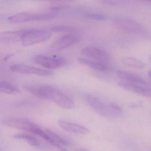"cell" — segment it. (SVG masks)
I'll use <instances>...</instances> for the list:
<instances>
[{
	"instance_id": "23",
	"label": "cell",
	"mask_w": 151,
	"mask_h": 151,
	"mask_svg": "<svg viewBox=\"0 0 151 151\" xmlns=\"http://www.w3.org/2000/svg\"><path fill=\"white\" fill-rule=\"evenodd\" d=\"M60 151H68V150H66V149L63 147L61 149H60Z\"/></svg>"
},
{
	"instance_id": "19",
	"label": "cell",
	"mask_w": 151,
	"mask_h": 151,
	"mask_svg": "<svg viewBox=\"0 0 151 151\" xmlns=\"http://www.w3.org/2000/svg\"><path fill=\"white\" fill-rule=\"evenodd\" d=\"M85 17L90 19L97 21H105L108 18L107 16L106 15L97 13H88L86 14Z\"/></svg>"
},
{
	"instance_id": "16",
	"label": "cell",
	"mask_w": 151,
	"mask_h": 151,
	"mask_svg": "<svg viewBox=\"0 0 151 151\" xmlns=\"http://www.w3.org/2000/svg\"><path fill=\"white\" fill-rule=\"evenodd\" d=\"M45 131L53 142L54 145V146L55 147L60 149L62 147V146H68L69 145V143L68 141L50 129H46Z\"/></svg>"
},
{
	"instance_id": "11",
	"label": "cell",
	"mask_w": 151,
	"mask_h": 151,
	"mask_svg": "<svg viewBox=\"0 0 151 151\" xmlns=\"http://www.w3.org/2000/svg\"><path fill=\"white\" fill-rule=\"evenodd\" d=\"M79 40L78 37L72 35H66L57 39L52 45L53 49L61 50L73 45Z\"/></svg>"
},
{
	"instance_id": "8",
	"label": "cell",
	"mask_w": 151,
	"mask_h": 151,
	"mask_svg": "<svg viewBox=\"0 0 151 151\" xmlns=\"http://www.w3.org/2000/svg\"><path fill=\"white\" fill-rule=\"evenodd\" d=\"M10 69L13 72L19 74L38 75L41 76H49L53 74L50 70L24 64H14L10 66Z\"/></svg>"
},
{
	"instance_id": "20",
	"label": "cell",
	"mask_w": 151,
	"mask_h": 151,
	"mask_svg": "<svg viewBox=\"0 0 151 151\" xmlns=\"http://www.w3.org/2000/svg\"><path fill=\"white\" fill-rule=\"evenodd\" d=\"M72 28L69 26H63V25H58L53 27L52 30L57 32H68L72 29Z\"/></svg>"
},
{
	"instance_id": "22",
	"label": "cell",
	"mask_w": 151,
	"mask_h": 151,
	"mask_svg": "<svg viewBox=\"0 0 151 151\" xmlns=\"http://www.w3.org/2000/svg\"><path fill=\"white\" fill-rule=\"evenodd\" d=\"M77 151H91L89 149L86 148H81L78 149Z\"/></svg>"
},
{
	"instance_id": "24",
	"label": "cell",
	"mask_w": 151,
	"mask_h": 151,
	"mask_svg": "<svg viewBox=\"0 0 151 151\" xmlns=\"http://www.w3.org/2000/svg\"><path fill=\"white\" fill-rule=\"evenodd\" d=\"M148 76H149V77L151 78V70L148 71Z\"/></svg>"
},
{
	"instance_id": "25",
	"label": "cell",
	"mask_w": 151,
	"mask_h": 151,
	"mask_svg": "<svg viewBox=\"0 0 151 151\" xmlns=\"http://www.w3.org/2000/svg\"><path fill=\"white\" fill-rule=\"evenodd\" d=\"M150 60H151V57H150Z\"/></svg>"
},
{
	"instance_id": "2",
	"label": "cell",
	"mask_w": 151,
	"mask_h": 151,
	"mask_svg": "<svg viewBox=\"0 0 151 151\" xmlns=\"http://www.w3.org/2000/svg\"><path fill=\"white\" fill-rule=\"evenodd\" d=\"M84 99L86 103L95 112L102 116L116 118L122 114V109L116 104H106L99 98L92 94H85Z\"/></svg>"
},
{
	"instance_id": "4",
	"label": "cell",
	"mask_w": 151,
	"mask_h": 151,
	"mask_svg": "<svg viewBox=\"0 0 151 151\" xmlns=\"http://www.w3.org/2000/svg\"><path fill=\"white\" fill-rule=\"evenodd\" d=\"M52 37V33L40 29H23L21 43L24 46L32 45L45 42Z\"/></svg>"
},
{
	"instance_id": "17",
	"label": "cell",
	"mask_w": 151,
	"mask_h": 151,
	"mask_svg": "<svg viewBox=\"0 0 151 151\" xmlns=\"http://www.w3.org/2000/svg\"><path fill=\"white\" fill-rule=\"evenodd\" d=\"M0 91L1 93L8 94H16L20 92V90L17 86L5 81L0 83Z\"/></svg>"
},
{
	"instance_id": "9",
	"label": "cell",
	"mask_w": 151,
	"mask_h": 151,
	"mask_svg": "<svg viewBox=\"0 0 151 151\" xmlns=\"http://www.w3.org/2000/svg\"><path fill=\"white\" fill-rule=\"evenodd\" d=\"M81 54L84 56L94 59L100 62H106L109 60V55L106 51L94 47H86L83 48Z\"/></svg>"
},
{
	"instance_id": "5",
	"label": "cell",
	"mask_w": 151,
	"mask_h": 151,
	"mask_svg": "<svg viewBox=\"0 0 151 151\" xmlns=\"http://www.w3.org/2000/svg\"><path fill=\"white\" fill-rule=\"evenodd\" d=\"M55 15L53 14H35V13L21 12L15 14L8 17V21L10 22H24L34 21H43L53 19Z\"/></svg>"
},
{
	"instance_id": "12",
	"label": "cell",
	"mask_w": 151,
	"mask_h": 151,
	"mask_svg": "<svg viewBox=\"0 0 151 151\" xmlns=\"http://www.w3.org/2000/svg\"><path fill=\"white\" fill-rule=\"evenodd\" d=\"M116 74L118 77L128 81L129 83L139 85H143L146 87L149 85V83L147 81L133 73L124 70H119L116 71Z\"/></svg>"
},
{
	"instance_id": "1",
	"label": "cell",
	"mask_w": 151,
	"mask_h": 151,
	"mask_svg": "<svg viewBox=\"0 0 151 151\" xmlns=\"http://www.w3.org/2000/svg\"><path fill=\"white\" fill-rule=\"evenodd\" d=\"M24 88L39 98L53 101L63 108L71 109L75 107V102L70 97L52 86L28 85Z\"/></svg>"
},
{
	"instance_id": "13",
	"label": "cell",
	"mask_w": 151,
	"mask_h": 151,
	"mask_svg": "<svg viewBox=\"0 0 151 151\" xmlns=\"http://www.w3.org/2000/svg\"><path fill=\"white\" fill-rule=\"evenodd\" d=\"M23 30L5 32L0 35V42L4 44H14L22 40Z\"/></svg>"
},
{
	"instance_id": "18",
	"label": "cell",
	"mask_w": 151,
	"mask_h": 151,
	"mask_svg": "<svg viewBox=\"0 0 151 151\" xmlns=\"http://www.w3.org/2000/svg\"><path fill=\"white\" fill-rule=\"evenodd\" d=\"M122 62L125 66L138 69H143L145 67V64L143 62L132 57H124L122 59Z\"/></svg>"
},
{
	"instance_id": "14",
	"label": "cell",
	"mask_w": 151,
	"mask_h": 151,
	"mask_svg": "<svg viewBox=\"0 0 151 151\" xmlns=\"http://www.w3.org/2000/svg\"><path fill=\"white\" fill-rule=\"evenodd\" d=\"M14 137L17 139L25 140L32 146L39 149L44 150L45 148V147L39 140L37 138L30 134L24 133H17L14 135Z\"/></svg>"
},
{
	"instance_id": "3",
	"label": "cell",
	"mask_w": 151,
	"mask_h": 151,
	"mask_svg": "<svg viewBox=\"0 0 151 151\" xmlns=\"http://www.w3.org/2000/svg\"><path fill=\"white\" fill-rule=\"evenodd\" d=\"M2 123L8 127L29 132L38 136L42 129L29 119L20 117H7L2 120Z\"/></svg>"
},
{
	"instance_id": "21",
	"label": "cell",
	"mask_w": 151,
	"mask_h": 151,
	"mask_svg": "<svg viewBox=\"0 0 151 151\" xmlns=\"http://www.w3.org/2000/svg\"><path fill=\"white\" fill-rule=\"evenodd\" d=\"M139 94L151 99V88L142 86Z\"/></svg>"
},
{
	"instance_id": "7",
	"label": "cell",
	"mask_w": 151,
	"mask_h": 151,
	"mask_svg": "<svg viewBox=\"0 0 151 151\" xmlns=\"http://www.w3.org/2000/svg\"><path fill=\"white\" fill-rule=\"evenodd\" d=\"M35 63L48 69H56L62 67L66 60L60 56L38 55L34 58Z\"/></svg>"
},
{
	"instance_id": "15",
	"label": "cell",
	"mask_w": 151,
	"mask_h": 151,
	"mask_svg": "<svg viewBox=\"0 0 151 151\" xmlns=\"http://www.w3.org/2000/svg\"><path fill=\"white\" fill-rule=\"evenodd\" d=\"M77 60L80 63L95 70L100 71H108L109 70V68L108 66L100 62L91 60L84 58H78Z\"/></svg>"
},
{
	"instance_id": "6",
	"label": "cell",
	"mask_w": 151,
	"mask_h": 151,
	"mask_svg": "<svg viewBox=\"0 0 151 151\" xmlns=\"http://www.w3.org/2000/svg\"><path fill=\"white\" fill-rule=\"evenodd\" d=\"M114 24L118 29L130 33H143L145 31V27L142 24L129 18H116L114 20Z\"/></svg>"
},
{
	"instance_id": "10",
	"label": "cell",
	"mask_w": 151,
	"mask_h": 151,
	"mask_svg": "<svg viewBox=\"0 0 151 151\" xmlns=\"http://www.w3.org/2000/svg\"><path fill=\"white\" fill-rule=\"evenodd\" d=\"M58 124L61 128L68 132L83 135H87L90 133V131L86 127L66 120H59Z\"/></svg>"
}]
</instances>
